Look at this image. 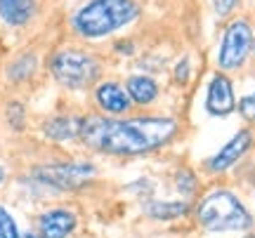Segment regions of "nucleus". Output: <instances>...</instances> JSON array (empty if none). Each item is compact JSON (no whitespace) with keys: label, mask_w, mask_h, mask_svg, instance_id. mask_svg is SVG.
I'll use <instances>...</instances> for the list:
<instances>
[{"label":"nucleus","mask_w":255,"mask_h":238,"mask_svg":"<svg viewBox=\"0 0 255 238\" xmlns=\"http://www.w3.org/2000/svg\"><path fill=\"white\" fill-rule=\"evenodd\" d=\"M177 132L173 118H83L81 139L100 154L109 156H139L168 144Z\"/></svg>","instance_id":"1"},{"label":"nucleus","mask_w":255,"mask_h":238,"mask_svg":"<svg viewBox=\"0 0 255 238\" xmlns=\"http://www.w3.org/2000/svg\"><path fill=\"white\" fill-rule=\"evenodd\" d=\"M137 12L139 7L135 0H90L76 12L73 28L83 38H102L130 24Z\"/></svg>","instance_id":"2"},{"label":"nucleus","mask_w":255,"mask_h":238,"mask_svg":"<svg viewBox=\"0 0 255 238\" xmlns=\"http://www.w3.org/2000/svg\"><path fill=\"white\" fill-rule=\"evenodd\" d=\"M196 217L206 231H246L253 227L251 212L227 189H218L203 196L196 208Z\"/></svg>","instance_id":"3"},{"label":"nucleus","mask_w":255,"mask_h":238,"mask_svg":"<svg viewBox=\"0 0 255 238\" xmlns=\"http://www.w3.org/2000/svg\"><path fill=\"white\" fill-rule=\"evenodd\" d=\"M52 76L66 87H85L100 76L97 59L78 50H64L57 52L50 62Z\"/></svg>","instance_id":"4"},{"label":"nucleus","mask_w":255,"mask_h":238,"mask_svg":"<svg viewBox=\"0 0 255 238\" xmlns=\"http://www.w3.org/2000/svg\"><path fill=\"white\" fill-rule=\"evenodd\" d=\"M36 179L59 191H78L83 184L92 179L95 167L90 163H55L36 167Z\"/></svg>","instance_id":"5"},{"label":"nucleus","mask_w":255,"mask_h":238,"mask_svg":"<svg viewBox=\"0 0 255 238\" xmlns=\"http://www.w3.org/2000/svg\"><path fill=\"white\" fill-rule=\"evenodd\" d=\"M253 45V31L246 21H232L225 31L222 38V45H220V55H218V64L220 69H239V66L246 62L248 50Z\"/></svg>","instance_id":"6"},{"label":"nucleus","mask_w":255,"mask_h":238,"mask_svg":"<svg viewBox=\"0 0 255 238\" xmlns=\"http://www.w3.org/2000/svg\"><path fill=\"white\" fill-rule=\"evenodd\" d=\"M251 142H253V135H251L248 130L237 132V135L229 139L227 144L208 160V170L210 172H225V170H229V167L251 149Z\"/></svg>","instance_id":"7"},{"label":"nucleus","mask_w":255,"mask_h":238,"mask_svg":"<svg viewBox=\"0 0 255 238\" xmlns=\"http://www.w3.org/2000/svg\"><path fill=\"white\" fill-rule=\"evenodd\" d=\"M237 106L234 99V87L227 76H215L208 85V97H206V109L213 116H229Z\"/></svg>","instance_id":"8"},{"label":"nucleus","mask_w":255,"mask_h":238,"mask_svg":"<svg viewBox=\"0 0 255 238\" xmlns=\"http://www.w3.org/2000/svg\"><path fill=\"white\" fill-rule=\"evenodd\" d=\"M73 229H76V215L66 208L47 210L38 217L40 238H66Z\"/></svg>","instance_id":"9"},{"label":"nucleus","mask_w":255,"mask_h":238,"mask_svg":"<svg viewBox=\"0 0 255 238\" xmlns=\"http://www.w3.org/2000/svg\"><path fill=\"white\" fill-rule=\"evenodd\" d=\"M95 97H97V104L109 113H126L130 106V97L116 82H102L95 92Z\"/></svg>","instance_id":"10"},{"label":"nucleus","mask_w":255,"mask_h":238,"mask_svg":"<svg viewBox=\"0 0 255 238\" xmlns=\"http://www.w3.org/2000/svg\"><path fill=\"white\" fill-rule=\"evenodd\" d=\"M81 125L83 118H73V116H55L43 125L47 139H55V142H66V139H76L81 137Z\"/></svg>","instance_id":"11"},{"label":"nucleus","mask_w":255,"mask_h":238,"mask_svg":"<svg viewBox=\"0 0 255 238\" xmlns=\"http://www.w3.org/2000/svg\"><path fill=\"white\" fill-rule=\"evenodd\" d=\"M36 7V0H0V19L12 26L26 24Z\"/></svg>","instance_id":"12"},{"label":"nucleus","mask_w":255,"mask_h":238,"mask_svg":"<svg viewBox=\"0 0 255 238\" xmlns=\"http://www.w3.org/2000/svg\"><path fill=\"white\" fill-rule=\"evenodd\" d=\"M128 97L137 104H151V101L158 97V87H156V82L151 78H146V76H132V78H128Z\"/></svg>","instance_id":"13"},{"label":"nucleus","mask_w":255,"mask_h":238,"mask_svg":"<svg viewBox=\"0 0 255 238\" xmlns=\"http://www.w3.org/2000/svg\"><path fill=\"white\" fill-rule=\"evenodd\" d=\"M146 215H151L156 220H175L187 212V203L184 201H151L144 205Z\"/></svg>","instance_id":"14"},{"label":"nucleus","mask_w":255,"mask_h":238,"mask_svg":"<svg viewBox=\"0 0 255 238\" xmlns=\"http://www.w3.org/2000/svg\"><path fill=\"white\" fill-rule=\"evenodd\" d=\"M0 238H19L17 222L2 205H0Z\"/></svg>","instance_id":"15"},{"label":"nucleus","mask_w":255,"mask_h":238,"mask_svg":"<svg viewBox=\"0 0 255 238\" xmlns=\"http://www.w3.org/2000/svg\"><path fill=\"white\" fill-rule=\"evenodd\" d=\"M175 186H177V191L180 193L189 196V193L196 189V177H194V172H189V170H180V172L175 174Z\"/></svg>","instance_id":"16"},{"label":"nucleus","mask_w":255,"mask_h":238,"mask_svg":"<svg viewBox=\"0 0 255 238\" xmlns=\"http://www.w3.org/2000/svg\"><path fill=\"white\" fill-rule=\"evenodd\" d=\"M33 66H36V59L26 55L24 59H19L17 64L9 69V74H12V78H14V80H19V78H28V76L33 74Z\"/></svg>","instance_id":"17"},{"label":"nucleus","mask_w":255,"mask_h":238,"mask_svg":"<svg viewBox=\"0 0 255 238\" xmlns=\"http://www.w3.org/2000/svg\"><path fill=\"white\" fill-rule=\"evenodd\" d=\"M239 111H241V116H244V118L255 120V92L239 101Z\"/></svg>","instance_id":"18"},{"label":"nucleus","mask_w":255,"mask_h":238,"mask_svg":"<svg viewBox=\"0 0 255 238\" xmlns=\"http://www.w3.org/2000/svg\"><path fill=\"white\" fill-rule=\"evenodd\" d=\"M213 5H215V12H218V14H227V12H232V7L237 5V0H213Z\"/></svg>","instance_id":"19"},{"label":"nucleus","mask_w":255,"mask_h":238,"mask_svg":"<svg viewBox=\"0 0 255 238\" xmlns=\"http://www.w3.org/2000/svg\"><path fill=\"white\" fill-rule=\"evenodd\" d=\"M187 74H189V62L184 59V64L177 66V71H175V76H177V80H187Z\"/></svg>","instance_id":"20"},{"label":"nucleus","mask_w":255,"mask_h":238,"mask_svg":"<svg viewBox=\"0 0 255 238\" xmlns=\"http://www.w3.org/2000/svg\"><path fill=\"white\" fill-rule=\"evenodd\" d=\"M19 238H40V234H24V236L19 234Z\"/></svg>","instance_id":"21"},{"label":"nucleus","mask_w":255,"mask_h":238,"mask_svg":"<svg viewBox=\"0 0 255 238\" xmlns=\"http://www.w3.org/2000/svg\"><path fill=\"white\" fill-rule=\"evenodd\" d=\"M2 179H5V170L0 167V182H2Z\"/></svg>","instance_id":"22"},{"label":"nucleus","mask_w":255,"mask_h":238,"mask_svg":"<svg viewBox=\"0 0 255 238\" xmlns=\"http://www.w3.org/2000/svg\"><path fill=\"white\" fill-rule=\"evenodd\" d=\"M246 238H255V236H253V234H251V236H246Z\"/></svg>","instance_id":"23"}]
</instances>
